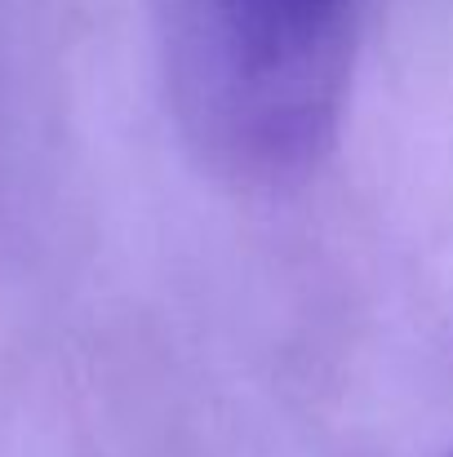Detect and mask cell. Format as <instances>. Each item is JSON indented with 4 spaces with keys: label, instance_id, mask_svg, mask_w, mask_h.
Wrapping results in <instances>:
<instances>
[{
    "label": "cell",
    "instance_id": "6da1fadb",
    "mask_svg": "<svg viewBox=\"0 0 453 457\" xmlns=\"http://www.w3.org/2000/svg\"><path fill=\"white\" fill-rule=\"evenodd\" d=\"M356 0H169V94L222 178L281 187L338 138Z\"/></svg>",
    "mask_w": 453,
    "mask_h": 457
}]
</instances>
